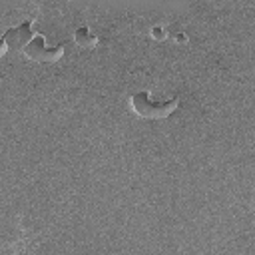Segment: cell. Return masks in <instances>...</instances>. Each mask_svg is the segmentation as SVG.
I'll use <instances>...</instances> for the list:
<instances>
[{
	"instance_id": "1",
	"label": "cell",
	"mask_w": 255,
	"mask_h": 255,
	"mask_svg": "<svg viewBox=\"0 0 255 255\" xmlns=\"http://www.w3.org/2000/svg\"><path fill=\"white\" fill-rule=\"evenodd\" d=\"M131 106L143 118H167L177 108V98L153 100L149 92H135L131 96Z\"/></svg>"
},
{
	"instance_id": "2",
	"label": "cell",
	"mask_w": 255,
	"mask_h": 255,
	"mask_svg": "<svg viewBox=\"0 0 255 255\" xmlns=\"http://www.w3.org/2000/svg\"><path fill=\"white\" fill-rule=\"evenodd\" d=\"M62 46L60 44H54V42H48V38L44 36H34L30 40V44L24 48V54L36 62H52V60H58L62 56Z\"/></svg>"
},
{
	"instance_id": "3",
	"label": "cell",
	"mask_w": 255,
	"mask_h": 255,
	"mask_svg": "<svg viewBox=\"0 0 255 255\" xmlns=\"http://www.w3.org/2000/svg\"><path fill=\"white\" fill-rule=\"evenodd\" d=\"M34 36H36V34H34V30H32V22L26 20V22H22L20 26L10 28V30L2 36V46H8V48H12V50H16V48L24 50V48L30 44V40H32Z\"/></svg>"
},
{
	"instance_id": "4",
	"label": "cell",
	"mask_w": 255,
	"mask_h": 255,
	"mask_svg": "<svg viewBox=\"0 0 255 255\" xmlns=\"http://www.w3.org/2000/svg\"><path fill=\"white\" fill-rule=\"evenodd\" d=\"M74 38H76V42H78L80 46H84V48H90V46H94V44L98 42V38H96V36L90 32V28H86V26L78 28L76 34H74Z\"/></svg>"
},
{
	"instance_id": "5",
	"label": "cell",
	"mask_w": 255,
	"mask_h": 255,
	"mask_svg": "<svg viewBox=\"0 0 255 255\" xmlns=\"http://www.w3.org/2000/svg\"><path fill=\"white\" fill-rule=\"evenodd\" d=\"M151 34H153V38H163L165 36V30L161 26H153L151 28Z\"/></svg>"
}]
</instances>
